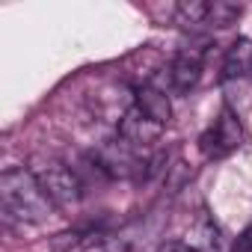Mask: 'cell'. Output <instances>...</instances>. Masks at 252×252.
I'll use <instances>...</instances> for the list:
<instances>
[{"label": "cell", "mask_w": 252, "mask_h": 252, "mask_svg": "<svg viewBox=\"0 0 252 252\" xmlns=\"http://www.w3.org/2000/svg\"><path fill=\"white\" fill-rule=\"evenodd\" d=\"M0 211H3L6 222L39 225L54 214V205L45 196L36 172L15 166L0 175Z\"/></svg>", "instance_id": "cell-1"}, {"label": "cell", "mask_w": 252, "mask_h": 252, "mask_svg": "<svg viewBox=\"0 0 252 252\" xmlns=\"http://www.w3.org/2000/svg\"><path fill=\"white\" fill-rule=\"evenodd\" d=\"M36 178H39V184H42V190H45V196L51 199L54 208H60V211H74V208L80 205V199H83V184H80L77 172L68 169L65 163L51 160V163H45V166L36 169Z\"/></svg>", "instance_id": "cell-2"}, {"label": "cell", "mask_w": 252, "mask_h": 252, "mask_svg": "<svg viewBox=\"0 0 252 252\" xmlns=\"http://www.w3.org/2000/svg\"><path fill=\"white\" fill-rule=\"evenodd\" d=\"M243 140V128L240 119L231 113V107H222V113L217 116V122L199 137V149L208 160H220L225 155H231Z\"/></svg>", "instance_id": "cell-3"}, {"label": "cell", "mask_w": 252, "mask_h": 252, "mask_svg": "<svg viewBox=\"0 0 252 252\" xmlns=\"http://www.w3.org/2000/svg\"><path fill=\"white\" fill-rule=\"evenodd\" d=\"M160 134H163V125H158L155 119H149L137 104H134L128 113H125L122 122H119V137L128 140L134 149H146V146L158 143Z\"/></svg>", "instance_id": "cell-4"}, {"label": "cell", "mask_w": 252, "mask_h": 252, "mask_svg": "<svg viewBox=\"0 0 252 252\" xmlns=\"http://www.w3.org/2000/svg\"><path fill=\"white\" fill-rule=\"evenodd\" d=\"M199 77H202V60L187 54V51H178L172 57V63L163 68V83L175 95H187L199 83Z\"/></svg>", "instance_id": "cell-5"}, {"label": "cell", "mask_w": 252, "mask_h": 252, "mask_svg": "<svg viewBox=\"0 0 252 252\" xmlns=\"http://www.w3.org/2000/svg\"><path fill=\"white\" fill-rule=\"evenodd\" d=\"M134 104H137L149 119H155L158 125H163V128L172 122V101H169L166 89H160V86H152V83L137 86V89H134Z\"/></svg>", "instance_id": "cell-6"}, {"label": "cell", "mask_w": 252, "mask_h": 252, "mask_svg": "<svg viewBox=\"0 0 252 252\" xmlns=\"http://www.w3.org/2000/svg\"><path fill=\"white\" fill-rule=\"evenodd\" d=\"M252 74V39H237L222 57V80H240Z\"/></svg>", "instance_id": "cell-7"}, {"label": "cell", "mask_w": 252, "mask_h": 252, "mask_svg": "<svg viewBox=\"0 0 252 252\" xmlns=\"http://www.w3.org/2000/svg\"><path fill=\"white\" fill-rule=\"evenodd\" d=\"M187 246L193 252H220V228L214 225V220L208 214H202L196 220V225L190 228V237H187Z\"/></svg>", "instance_id": "cell-8"}, {"label": "cell", "mask_w": 252, "mask_h": 252, "mask_svg": "<svg viewBox=\"0 0 252 252\" xmlns=\"http://www.w3.org/2000/svg\"><path fill=\"white\" fill-rule=\"evenodd\" d=\"M240 15H243L240 3H231V0H211V6H208V27L225 30V27L237 24Z\"/></svg>", "instance_id": "cell-9"}, {"label": "cell", "mask_w": 252, "mask_h": 252, "mask_svg": "<svg viewBox=\"0 0 252 252\" xmlns=\"http://www.w3.org/2000/svg\"><path fill=\"white\" fill-rule=\"evenodd\" d=\"M208 6H211V0H181L175 6V21L184 27L208 24Z\"/></svg>", "instance_id": "cell-10"}, {"label": "cell", "mask_w": 252, "mask_h": 252, "mask_svg": "<svg viewBox=\"0 0 252 252\" xmlns=\"http://www.w3.org/2000/svg\"><path fill=\"white\" fill-rule=\"evenodd\" d=\"M83 243H86V231L83 228H68V231L54 234L48 240V249L51 252H77Z\"/></svg>", "instance_id": "cell-11"}, {"label": "cell", "mask_w": 252, "mask_h": 252, "mask_svg": "<svg viewBox=\"0 0 252 252\" xmlns=\"http://www.w3.org/2000/svg\"><path fill=\"white\" fill-rule=\"evenodd\" d=\"M234 252H252V228H246V231H243V237L237 240Z\"/></svg>", "instance_id": "cell-12"}]
</instances>
